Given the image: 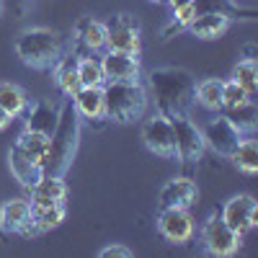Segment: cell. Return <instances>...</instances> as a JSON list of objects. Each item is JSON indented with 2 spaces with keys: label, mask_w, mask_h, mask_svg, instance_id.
I'll return each instance as SVG.
<instances>
[{
  "label": "cell",
  "mask_w": 258,
  "mask_h": 258,
  "mask_svg": "<svg viewBox=\"0 0 258 258\" xmlns=\"http://www.w3.org/2000/svg\"><path fill=\"white\" fill-rule=\"evenodd\" d=\"M194 6V13H222V16H235V13H245V16H253V11H240L232 6V0H191Z\"/></svg>",
  "instance_id": "f546056e"
},
{
  "label": "cell",
  "mask_w": 258,
  "mask_h": 258,
  "mask_svg": "<svg viewBox=\"0 0 258 258\" xmlns=\"http://www.w3.org/2000/svg\"><path fill=\"white\" fill-rule=\"evenodd\" d=\"M0 106L8 111L11 119L26 114L29 109V98L24 93V88H18L16 83H0Z\"/></svg>",
  "instance_id": "4316f807"
},
{
  "label": "cell",
  "mask_w": 258,
  "mask_h": 258,
  "mask_svg": "<svg viewBox=\"0 0 258 258\" xmlns=\"http://www.w3.org/2000/svg\"><path fill=\"white\" fill-rule=\"evenodd\" d=\"M78 78L83 85H93V88H103V68H101V57H78Z\"/></svg>",
  "instance_id": "f1b7e54d"
},
{
  "label": "cell",
  "mask_w": 258,
  "mask_h": 258,
  "mask_svg": "<svg viewBox=\"0 0 258 258\" xmlns=\"http://www.w3.org/2000/svg\"><path fill=\"white\" fill-rule=\"evenodd\" d=\"M36 3H39V0H18V3H16V13H18V18L29 16V13L36 8Z\"/></svg>",
  "instance_id": "836d02e7"
},
{
  "label": "cell",
  "mask_w": 258,
  "mask_h": 258,
  "mask_svg": "<svg viewBox=\"0 0 258 258\" xmlns=\"http://www.w3.org/2000/svg\"><path fill=\"white\" fill-rule=\"evenodd\" d=\"M106 49L140 54V49H142V29H140L135 16L119 13L106 24Z\"/></svg>",
  "instance_id": "ba28073f"
},
{
  "label": "cell",
  "mask_w": 258,
  "mask_h": 258,
  "mask_svg": "<svg viewBox=\"0 0 258 258\" xmlns=\"http://www.w3.org/2000/svg\"><path fill=\"white\" fill-rule=\"evenodd\" d=\"M75 111L80 114V119L88 121H98L103 119V88H93V85H80V91L70 98Z\"/></svg>",
  "instance_id": "44dd1931"
},
{
  "label": "cell",
  "mask_w": 258,
  "mask_h": 258,
  "mask_svg": "<svg viewBox=\"0 0 258 258\" xmlns=\"http://www.w3.org/2000/svg\"><path fill=\"white\" fill-rule=\"evenodd\" d=\"M158 232L168 243L186 245V243L194 240L197 225H194V217L188 214V209H160V214H158Z\"/></svg>",
  "instance_id": "30bf717a"
},
{
  "label": "cell",
  "mask_w": 258,
  "mask_h": 258,
  "mask_svg": "<svg viewBox=\"0 0 258 258\" xmlns=\"http://www.w3.org/2000/svg\"><path fill=\"white\" fill-rule=\"evenodd\" d=\"M202 137H204V145L212 150V153H217L222 158H230V153L235 147H238V142L245 137L238 132V126H235L225 114L217 111V116L209 119L202 129Z\"/></svg>",
  "instance_id": "9c48e42d"
},
{
  "label": "cell",
  "mask_w": 258,
  "mask_h": 258,
  "mask_svg": "<svg viewBox=\"0 0 258 258\" xmlns=\"http://www.w3.org/2000/svg\"><path fill=\"white\" fill-rule=\"evenodd\" d=\"M98 255H101V258H132L135 250L126 248V245H121V243H114V245H106Z\"/></svg>",
  "instance_id": "d6a6232c"
},
{
  "label": "cell",
  "mask_w": 258,
  "mask_h": 258,
  "mask_svg": "<svg viewBox=\"0 0 258 258\" xmlns=\"http://www.w3.org/2000/svg\"><path fill=\"white\" fill-rule=\"evenodd\" d=\"M11 121H13V119L8 116V111L3 109V106H0V132H3V129H6V126H8Z\"/></svg>",
  "instance_id": "d590c367"
},
{
  "label": "cell",
  "mask_w": 258,
  "mask_h": 258,
  "mask_svg": "<svg viewBox=\"0 0 258 258\" xmlns=\"http://www.w3.org/2000/svg\"><path fill=\"white\" fill-rule=\"evenodd\" d=\"M220 217L238 232L245 235L255 227V217H258V202L250 197V194H235L230 197L220 212Z\"/></svg>",
  "instance_id": "8fae6325"
},
{
  "label": "cell",
  "mask_w": 258,
  "mask_h": 258,
  "mask_svg": "<svg viewBox=\"0 0 258 258\" xmlns=\"http://www.w3.org/2000/svg\"><path fill=\"white\" fill-rule=\"evenodd\" d=\"M194 16H197V13H194V6H186V8H181V11H173V18H170L168 24L163 26L160 36H163V39H170V36L186 31V26L191 24Z\"/></svg>",
  "instance_id": "4dcf8cb0"
},
{
  "label": "cell",
  "mask_w": 258,
  "mask_h": 258,
  "mask_svg": "<svg viewBox=\"0 0 258 258\" xmlns=\"http://www.w3.org/2000/svg\"><path fill=\"white\" fill-rule=\"evenodd\" d=\"M170 124H173V135H176V160H181L183 165H197L207 150L202 129L194 124L188 114L170 116Z\"/></svg>",
  "instance_id": "8992f818"
},
{
  "label": "cell",
  "mask_w": 258,
  "mask_h": 258,
  "mask_svg": "<svg viewBox=\"0 0 258 258\" xmlns=\"http://www.w3.org/2000/svg\"><path fill=\"white\" fill-rule=\"evenodd\" d=\"M8 168H11V173H13V178L24 186L26 191L44 176L41 173V165H36L31 158H26L24 153H21V147L13 142L11 145V150H8Z\"/></svg>",
  "instance_id": "e0dca14e"
},
{
  "label": "cell",
  "mask_w": 258,
  "mask_h": 258,
  "mask_svg": "<svg viewBox=\"0 0 258 258\" xmlns=\"http://www.w3.org/2000/svg\"><path fill=\"white\" fill-rule=\"evenodd\" d=\"M80 132H83V119L75 111L73 101L68 98L59 109V119H57L54 132L49 135V155H47V163L41 168V173L64 178V173L70 170V165L78 155Z\"/></svg>",
  "instance_id": "3957f363"
},
{
  "label": "cell",
  "mask_w": 258,
  "mask_h": 258,
  "mask_svg": "<svg viewBox=\"0 0 258 258\" xmlns=\"http://www.w3.org/2000/svg\"><path fill=\"white\" fill-rule=\"evenodd\" d=\"M194 101L207 111H214V114L222 111V80H217V78L199 80L197 91H194Z\"/></svg>",
  "instance_id": "d4e9b609"
},
{
  "label": "cell",
  "mask_w": 258,
  "mask_h": 258,
  "mask_svg": "<svg viewBox=\"0 0 258 258\" xmlns=\"http://www.w3.org/2000/svg\"><path fill=\"white\" fill-rule=\"evenodd\" d=\"M29 202L31 204H54L68 199V183L62 176H41L31 188H29Z\"/></svg>",
  "instance_id": "ffe728a7"
},
{
  "label": "cell",
  "mask_w": 258,
  "mask_h": 258,
  "mask_svg": "<svg viewBox=\"0 0 258 258\" xmlns=\"http://www.w3.org/2000/svg\"><path fill=\"white\" fill-rule=\"evenodd\" d=\"M29 227H31L29 199L0 202V235H24V238H29Z\"/></svg>",
  "instance_id": "4fadbf2b"
},
{
  "label": "cell",
  "mask_w": 258,
  "mask_h": 258,
  "mask_svg": "<svg viewBox=\"0 0 258 258\" xmlns=\"http://www.w3.org/2000/svg\"><path fill=\"white\" fill-rule=\"evenodd\" d=\"M52 75H54V83H57L59 93L68 96V98H73V96L80 91V85H83L80 78H78V54L70 49V52L52 68Z\"/></svg>",
  "instance_id": "ac0fdd59"
},
{
  "label": "cell",
  "mask_w": 258,
  "mask_h": 258,
  "mask_svg": "<svg viewBox=\"0 0 258 258\" xmlns=\"http://www.w3.org/2000/svg\"><path fill=\"white\" fill-rule=\"evenodd\" d=\"M197 91V78L183 68H155L147 75V93L153 96L158 114L163 116H181L188 114Z\"/></svg>",
  "instance_id": "6da1fadb"
},
{
  "label": "cell",
  "mask_w": 258,
  "mask_h": 258,
  "mask_svg": "<svg viewBox=\"0 0 258 258\" xmlns=\"http://www.w3.org/2000/svg\"><path fill=\"white\" fill-rule=\"evenodd\" d=\"M199 238H202V245L209 255H217V258H227V255H235L243 243V235L235 232L220 214H209L207 222L202 225L199 230Z\"/></svg>",
  "instance_id": "5b68a950"
},
{
  "label": "cell",
  "mask_w": 258,
  "mask_h": 258,
  "mask_svg": "<svg viewBox=\"0 0 258 258\" xmlns=\"http://www.w3.org/2000/svg\"><path fill=\"white\" fill-rule=\"evenodd\" d=\"M75 39L88 52H103L106 49V24L96 21L93 16H83L75 24Z\"/></svg>",
  "instance_id": "7402d4cb"
},
{
  "label": "cell",
  "mask_w": 258,
  "mask_h": 258,
  "mask_svg": "<svg viewBox=\"0 0 258 258\" xmlns=\"http://www.w3.org/2000/svg\"><path fill=\"white\" fill-rule=\"evenodd\" d=\"M59 119V109L49 101H36L31 109H26V126L29 132H39V135H52Z\"/></svg>",
  "instance_id": "d6986e66"
},
{
  "label": "cell",
  "mask_w": 258,
  "mask_h": 258,
  "mask_svg": "<svg viewBox=\"0 0 258 258\" xmlns=\"http://www.w3.org/2000/svg\"><path fill=\"white\" fill-rule=\"evenodd\" d=\"M165 3L170 6V11H181V8L191 6V0H165Z\"/></svg>",
  "instance_id": "e575fe53"
},
{
  "label": "cell",
  "mask_w": 258,
  "mask_h": 258,
  "mask_svg": "<svg viewBox=\"0 0 258 258\" xmlns=\"http://www.w3.org/2000/svg\"><path fill=\"white\" fill-rule=\"evenodd\" d=\"M64 202H54V204H31V227H29V238L41 232H49L54 227H59L64 222Z\"/></svg>",
  "instance_id": "2e32d148"
},
{
  "label": "cell",
  "mask_w": 258,
  "mask_h": 258,
  "mask_svg": "<svg viewBox=\"0 0 258 258\" xmlns=\"http://www.w3.org/2000/svg\"><path fill=\"white\" fill-rule=\"evenodd\" d=\"M3 8H6V3H3V0H0V16H3Z\"/></svg>",
  "instance_id": "8d00e7d4"
},
{
  "label": "cell",
  "mask_w": 258,
  "mask_h": 258,
  "mask_svg": "<svg viewBox=\"0 0 258 258\" xmlns=\"http://www.w3.org/2000/svg\"><path fill=\"white\" fill-rule=\"evenodd\" d=\"M70 49H73L70 41L59 31L47 29V26L24 29L13 41L16 57L31 70H52Z\"/></svg>",
  "instance_id": "7a4b0ae2"
},
{
  "label": "cell",
  "mask_w": 258,
  "mask_h": 258,
  "mask_svg": "<svg viewBox=\"0 0 258 258\" xmlns=\"http://www.w3.org/2000/svg\"><path fill=\"white\" fill-rule=\"evenodd\" d=\"M232 80L238 83L240 88L253 98L255 91H258V64H255V59H253V57L240 59V62L232 68Z\"/></svg>",
  "instance_id": "83f0119b"
},
{
  "label": "cell",
  "mask_w": 258,
  "mask_h": 258,
  "mask_svg": "<svg viewBox=\"0 0 258 258\" xmlns=\"http://www.w3.org/2000/svg\"><path fill=\"white\" fill-rule=\"evenodd\" d=\"M150 3H163V0H150Z\"/></svg>",
  "instance_id": "74e56055"
},
{
  "label": "cell",
  "mask_w": 258,
  "mask_h": 258,
  "mask_svg": "<svg viewBox=\"0 0 258 258\" xmlns=\"http://www.w3.org/2000/svg\"><path fill=\"white\" fill-rule=\"evenodd\" d=\"M230 160L232 165L240 170L245 176H255L258 173V147H255V140L248 135L238 142V147L230 153Z\"/></svg>",
  "instance_id": "cb8c5ba5"
},
{
  "label": "cell",
  "mask_w": 258,
  "mask_h": 258,
  "mask_svg": "<svg viewBox=\"0 0 258 258\" xmlns=\"http://www.w3.org/2000/svg\"><path fill=\"white\" fill-rule=\"evenodd\" d=\"M101 68H103L106 83H121V80H140L142 78L140 54L106 49L101 57Z\"/></svg>",
  "instance_id": "7c38bea8"
},
{
  "label": "cell",
  "mask_w": 258,
  "mask_h": 258,
  "mask_svg": "<svg viewBox=\"0 0 258 258\" xmlns=\"http://www.w3.org/2000/svg\"><path fill=\"white\" fill-rule=\"evenodd\" d=\"M142 145L150 150L153 155L163 160H176V135H173V124L163 114H153L145 119L142 124Z\"/></svg>",
  "instance_id": "52a82bcc"
},
{
  "label": "cell",
  "mask_w": 258,
  "mask_h": 258,
  "mask_svg": "<svg viewBox=\"0 0 258 258\" xmlns=\"http://www.w3.org/2000/svg\"><path fill=\"white\" fill-rule=\"evenodd\" d=\"M16 145L21 147V153H24L26 158H31L36 165L44 168L47 155H49V137L47 135H39V132H29V129H24L21 137L16 140Z\"/></svg>",
  "instance_id": "603a6c76"
},
{
  "label": "cell",
  "mask_w": 258,
  "mask_h": 258,
  "mask_svg": "<svg viewBox=\"0 0 258 258\" xmlns=\"http://www.w3.org/2000/svg\"><path fill=\"white\" fill-rule=\"evenodd\" d=\"M150 106V93L142 80L103 83V119L114 124H132L145 116Z\"/></svg>",
  "instance_id": "277c9868"
},
{
  "label": "cell",
  "mask_w": 258,
  "mask_h": 258,
  "mask_svg": "<svg viewBox=\"0 0 258 258\" xmlns=\"http://www.w3.org/2000/svg\"><path fill=\"white\" fill-rule=\"evenodd\" d=\"M199 197V188L188 176H178V178H170L160 194H158V204L160 209H191L197 204Z\"/></svg>",
  "instance_id": "5bb4252c"
},
{
  "label": "cell",
  "mask_w": 258,
  "mask_h": 258,
  "mask_svg": "<svg viewBox=\"0 0 258 258\" xmlns=\"http://www.w3.org/2000/svg\"><path fill=\"white\" fill-rule=\"evenodd\" d=\"M225 116L238 126V132L240 135H253L255 132V126H258V109H255V103L253 98L240 103V106H232V109H222Z\"/></svg>",
  "instance_id": "484cf974"
},
{
  "label": "cell",
  "mask_w": 258,
  "mask_h": 258,
  "mask_svg": "<svg viewBox=\"0 0 258 258\" xmlns=\"http://www.w3.org/2000/svg\"><path fill=\"white\" fill-rule=\"evenodd\" d=\"M230 16H222V13H197L191 18V24L186 26V31L191 36H197L202 41H214L220 39L227 29H230Z\"/></svg>",
  "instance_id": "9a60e30c"
},
{
  "label": "cell",
  "mask_w": 258,
  "mask_h": 258,
  "mask_svg": "<svg viewBox=\"0 0 258 258\" xmlns=\"http://www.w3.org/2000/svg\"><path fill=\"white\" fill-rule=\"evenodd\" d=\"M245 101H250V96L232 78L222 83V109H232V106H240Z\"/></svg>",
  "instance_id": "1f68e13d"
}]
</instances>
